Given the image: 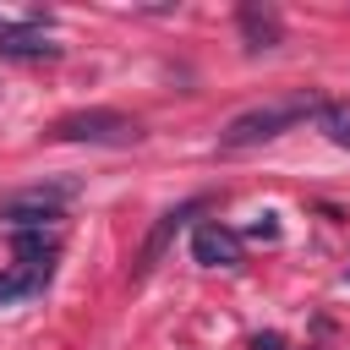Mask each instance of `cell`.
<instances>
[{"label": "cell", "mask_w": 350, "mask_h": 350, "mask_svg": "<svg viewBox=\"0 0 350 350\" xmlns=\"http://www.w3.org/2000/svg\"><path fill=\"white\" fill-rule=\"evenodd\" d=\"M317 109H323V98H317V93H290V98L252 104V109H241V115L219 131V148H224V153H246V148H257V142L284 137V131H290V126H301V120H317Z\"/></svg>", "instance_id": "1"}, {"label": "cell", "mask_w": 350, "mask_h": 350, "mask_svg": "<svg viewBox=\"0 0 350 350\" xmlns=\"http://www.w3.org/2000/svg\"><path fill=\"white\" fill-rule=\"evenodd\" d=\"M55 142H88V148H131L142 137V126L120 109H71L49 126Z\"/></svg>", "instance_id": "2"}, {"label": "cell", "mask_w": 350, "mask_h": 350, "mask_svg": "<svg viewBox=\"0 0 350 350\" xmlns=\"http://www.w3.org/2000/svg\"><path fill=\"white\" fill-rule=\"evenodd\" d=\"M71 197V186H33V191H16V197H5L0 202V219L11 224V230H49L55 219H60V202Z\"/></svg>", "instance_id": "3"}, {"label": "cell", "mask_w": 350, "mask_h": 350, "mask_svg": "<svg viewBox=\"0 0 350 350\" xmlns=\"http://www.w3.org/2000/svg\"><path fill=\"white\" fill-rule=\"evenodd\" d=\"M235 27H241V44H246L252 55L284 44V16H279L273 5H262V0H246V5L235 11Z\"/></svg>", "instance_id": "4"}, {"label": "cell", "mask_w": 350, "mask_h": 350, "mask_svg": "<svg viewBox=\"0 0 350 350\" xmlns=\"http://www.w3.org/2000/svg\"><path fill=\"white\" fill-rule=\"evenodd\" d=\"M191 257L202 262V268H241V235L230 230V224H197L191 230Z\"/></svg>", "instance_id": "5"}, {"label": "cell", "mask_w": 350, "mask_h": 350, "mask_svg": "<svg viewBox=\"0 0 350 350\" xmlns=\"http://www.w3.org/2000/svg\"><path fill=\"white\" fill-rule=\"evenodd\" d=\"M0 55H11V60H49L55 44H49V33H44L38 16H27V22L0 16Z\"/></svg>", "instance_id": "6"}, {"label": "cell", "mask_w": 350, "mask_h": 350, "mask_svg": "<svg viewBox=\"0 0 350 350\" xmlns=\"http://www.w3.org/2000/svg\"><path fill=\"white\" fill-rule=\"evenodd\" d=\"M191 213H197V202H186V208H170V213H164V219L153 224V235H148V246H142V262H137V279H142V273H148V268H153V262L164 257V246L175 241V230H180V224H186Z\"/></svg>", "instance_id": "7"}, {"label": "cell", "mask_w": 350, "mask_h": 350, "mask_svg": "<svg viewBox=\"0 0 350 350\" xmlns=\"http://www.w3.org/2000/svg\"><path fill=\"white\" fill-rule=\"evenodd\" d=\"M317 126H323V137L334 148H350V98H328L317 109Z\"/></svg>", "instance_id": "8"}, {"label": "cell", "mask_w": 350, "mask_h": 350, "mask_svg": "<svg viewBox=\"0 0 350 350\" xmlns=\"http://www.w3.org/2000/svg\"><path fill=\"white\" fill-rule=\"evenodd\" d=\"M246 235H252V241H279V219H273V213H262V219H257Z\"/></svg>", "instance_id": "9"}, {"label": "cell", "mask_w": 350, "mask_h": 350, "mask_svg": "<svg viewBox=\"0 0 350 350\" xmlns=\"http://www.w3.org/2000/svg\"><path fill=\"white\" fill-rule=\"evenodd\" d=\"M252 350H284V339H279V334H257V339H252Z\"/></svg>", "instance_id": "10"}]
</instances>
